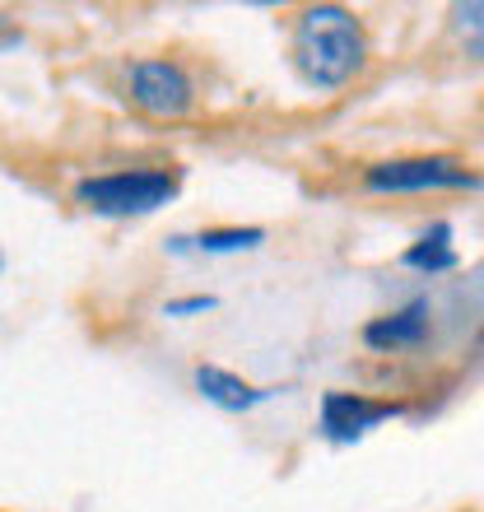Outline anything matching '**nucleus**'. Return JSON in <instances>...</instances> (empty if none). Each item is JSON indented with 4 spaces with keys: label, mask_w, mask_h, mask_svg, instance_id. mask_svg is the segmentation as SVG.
<instances>
[{
    "label": "nucleus",
    "mask_w": 484,
    "mask_h": 512,
    "mask_svg": "<svg viewBox=\"0 0 484 512\" xmlns=\"http://www.w3.org/2000/svg\"><path fill=\"white\" fill-rule=\"evenodd\" d=\"M410 270H424V275H443V270L457 266V247H452V224H433L429 233H419V243L401 256Z\"/></svg>",
    "instance_id": "nucleus-9"
},
{
    "label": "nucleus",
    "mask_w": 484,
    "mask_h": 512,
    "mask_svg": "<svg viewBox=\"0 0 484 512\" xmlns=\"http://www.w3.org/2000/svg\"><path fill=\"white\" fill-rule=\"evenodd\" d=\"M196 391H201L210 405L229 410V415H247V410H256V405H266L280 396L275 387H252V382H242L238 373H229V368H219V364L196 368Z\"/></svg>",
    "instance_id": "nucleus-6"
},
{
    "label": "nucleus",
    "mask_w": 484,
    "mask_h": 512,
    "mask_svg": "<svg viewBox=\"0 0 484 512\" xmlns=\"http://www.w3.org/2000/svg\"><path fill=\"white\" fill-rule=\"evenodd\" d=\"M401 415V405L396 401H368L359 391H326L322 396V438L326 443H359L377 424H387V419Z\"/></svg>",
    "instance_id": "nucleus-5"
},
{
    "label": "nucleus",
    "mask_w": 484,
    "mask_h": 512,
    "mask_svg": "<svg viewBox=\"0 0 484 512\" xmlns=\"http://www.w3.org/2000/svg\"><path fill=\"white\" fill-rule=\"evenodd\" d=\"M131 103L149 117H182V112L196 103V89H191V75L177 61H135L131 66Z\"/></svg>",
    "instance_id": "nucleus-4"
},
{
    "label": "nucleus",
    "mask_w": 484,
    "mask_h": 512,
    "mask_svg": "<svg viewBox=\"0 0 484 512\" xmlns=\"http://www.w3.org/2000/svg\"><path fill=\"white\" fill-rule=\"evenodd\" d=\"M457 28L466 33V47H471L475 56H484V0L457 5Z\"/></svg>",
    "instance_id": "nucleus-10"
},
{
    "label": "nucleus",
    "mask_w": 484,
    "mask_h": 512,
    "mask_svg": "<svg viewBox=\"0 0 484 512\" xmlns=\"http://www.w3.org/2000/svg\"><path fill=\"white\" fill-rule=\"evenodd\" d=\"M182 191V177L173 168H126V173H103L75 182V201L94 215L126 219V215H154Z\"/></svg>",
    "instance_id": "nucleus-2"
},
{
    "label": "nucleus",
    "mask_w": 484,
    "mask_h": 512,
    "mask_svg": "<svg viewBox=\"0 0 484 512\" xmlns=\"http://www.w3.org/2000/svg\"><path fill=\"white\" fill-rule=\"evenodd\" d=\"M429 298H415V303H405L401 312H391V317H377V322L363 326V340L373 345V350H405V345H419V340L429 336Z\"/></svg>",
    "instance_id": "nucleus-7"
},
{
    "label": "nucleus",
    "mask_w": 484,
    "mask_h": 512,
    "mask_svg": "<svg viewBox=\"0 0 484 512\" xmlns=\"http://www.w3.org/2000/svg\"><path fill=\"white\" fill-rule=\"evenodd\" d=\"M294 70L312 89H340L368 61V38L363 24L345 5H312L294 24Z\"/></svg>",
    "instance_id": "nucleus-1"
},
{
    "label": "nucleus",
    "mask_w": 484,
    "mask_h": 512,
    "mask_svg": "<svg viewBox=\"0 0 484 512\" xmlns=\"http://www.w3.org/2000/svg\"><path fill=\"white\" fill-rule=\"evenodd\" d=\"M215 308V298L210 294H196V298H168V303H163V312H168V317H191V312H210Z\"/></svg>",
    "instance_id": "nucleus-11"
},
{
    "label": "nucleus",
    "mask_w": 484,
    "mask_h": 512,
    "mask_svg": "<svg viewBox=\"0 0 484 512\" xmlns=\"http://www.w3.org/2000/svg\"><path fill=\"white\" fill-rule=\"evenodd\" d=\"M368 191H461V187H480V177L457 159L443 154H424V159H387L373 163L363 173Z\"/></svg>",
    "instance_id": "nucleus-3"
},
{
    "label": "nucleus",
    "mask_w": 484,
    "mask_h": 512,
    "mask_svg": "<svg viewBox=\"0 0 484 512\" xmlns=\"http://www.w3.org/2000/svg\"><path fill=\"white\" fill-rule=\"evenodd\" d=\"M266 243V229H205L196 238H173L168 252H205V256H229V252H252Z\"/></svg>",
    "instance_id": "nucleus-8"
}]
</instances>
